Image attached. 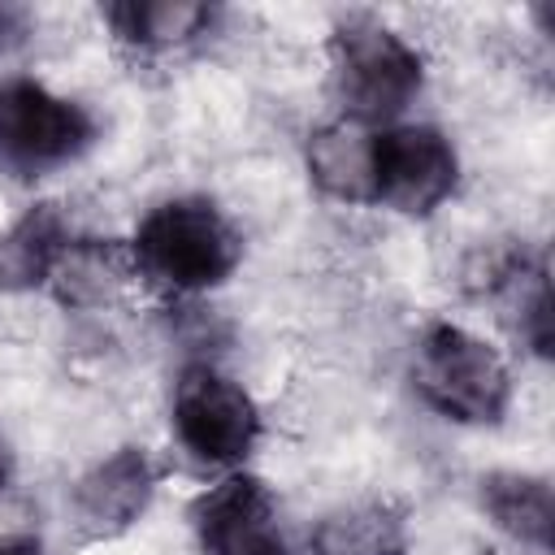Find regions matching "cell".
I'll use <instances>...</instances> for the list:
<instances>
[{
	"label": "cell",
	"mask_w": 555,
	"mask_h": 555,
	"mask_svg": "<svg viewBox=\"0 0 555 555\" xmlns=\"http://www.w3.org/2000/svg\"><path fill=\"white\" fill-rule=\"evenodd\" d=\"M130 260L156 286L212 291L238 269L243 238L212 199L178 195V199L156 204L139 221L130 238Z\"/></svg>",
	"instance_id": "6da1fadb"
},
{
	"label": "cell",
	"mask_w": 555,
	"mask_h": 555,
	"mask_svg": "<svg viewBox=\"0 0 555 555\" xmlns=\"http://www.w3.org/2000/svg\"><path fill=\"white\" fill-rule=\"evenodd\" d=\"M412 382L434 412L460 425H499L512 403L507 360L455 321H429L421 330Z\"/></svg>",
	"instance_id": "7a4b0ae2"
},
{
	"label": "cell",
	"mask_w": 555,
	"mask_h": 555,
	"mask_svg": "<svg viewBox=\"0 0 555 555\" xmlns=\"http://www.w3.org/2000/svg\"><path fill=\"white\" fill-rule=\"evenodd\" d=\"M334 91L360 126L399 117L425 82L421 52L377 17H343L330 35Z\"/></svg>",
	"instance_id": "3957f363"
},
{
	"label": "cell",
	"mask_w": 555,
	"mask_h": 555,
	"mask_svg": "<svg viewBox=\"0 0 555 555\" xmlns=\"http://www.w3.org/2000/svg\"><path fill=\"white\" fill-rule=\"evenodd\" d=\"M95 143L91 113L35 78H0V165L39 178Z\"/></svg>",
	"instance_id": "277c9868"
},
{
	"label": "cell",
	"mask_w": 555,
	"mask_h": 555,
	"mask_svg": "<svg viewBox=\"0 0 555 555\" xmlns=\"http://www.w3.org/2000/svg\"><path fill=\"white\" fill-rule=\"evenodd\" d=\"M173 434L204 464H243L260 438L256 399L212 364H186L173 382Z\"/></svg>",
	"instance_id": "5b68a950"
},
{
	"label": "cell",
	"mask_w": 555,
	"mask_h": 555,
	"mask_svg": "<svg viewBox=\"0 0 555 555\" xmlns=\"http://www.w3.org/2000/svg\"><path fill=\"white\" fill-rule=\"evenodd\" d=\"M460 156L438 126H390L373 134V204L429 217L451 199Z\"/></svg>",
	"instance_id": "8992f818"
},
{
	"label": "cell",
	"mask_w": 555,
	"mask_h": 555,
	"mask_svg": "<svg viewBox=\"0 0 555 555\" xmlns=\"http://www.w3.org/2000/svg\"><path fill=\"white\" fill-rule=\"evenodd\" d=\"M191 525L204 555H291L278 503L251 473H230L191 503Z\"/></svg>",
	"instance_id": "52a82bcc"
},
{
	"label": "cell",
	"mask_w": 555,
	"mask_h": 555,
	"mask_svg": "<svg viewBox=\"0 0 555 555\" xmlns=\"http://www.w3.org/2000/svg\"><path fill=\"white\" fill-rule=\"evenodd\" d=\"M156 464L143 447H117L104 460H95L74 486H69V512L82 538L108 542L121 538L143 520V512L156 499Z\"/></svg>",
	"instance_id": "ba28073f"
},
{
	"label": "cell",
	"mask_w": 555,
	"mask_h": 555,
	"mask_svg": "<svg viewBox=\"0 0 555 555\" xmlns=\"http://www.w3.org/2000/svg\"><path fill=\"white\" fill-rule=\"evenodd\" d=\"M373 134L369 126L343 117L330 126H317L308 134L304 160L308 178L317 182L321 195L338 204H373Z\"/></svg>",
	"instance_id": "9c48e42d"
},
{
	"label": "cell",
	"mask_w": 555,
	"mask_h": 555,
	"mask_svg": "<svg viewBox=\"0 0 555 555\" xmlns=\"http://www.w3.org/2000/svg\"><path fill=\"white\" fill-rule=\"evenodd\" d=\"M74 234L56 204H30L0 234V291H35L52 282Z\"/></svg>",
	"instance_id": "30bf717a"
},
{
	"label": "cell",
	"mask_w": 555,
	"mask_h": 555,
	"mask_svg": "<svg viewBox=\"0 0 555 555\" xmlns=\"http://www.w3.org/2000/svg\"><path fill=\"white\" fill-rule=\"evenodd\" d=\"M481 507L494 520L499 533L512 542L546 555L551 551V529H555V503H551V481L538 473H516L499 468L481 477Z\"/></svg>",
	"instance_id": "8fae6325"
},
{
	"label": "cell",
	"mask_w": 555,
	"mask_h": 555,
	"mask_svg": "<svg viewBox=\"0 0 555 555\" xmlns=\"http://www.w3.org/2000/svg\"><path fill=\"white\" fill-rule=\"evenodd\" d=\"M312 555H408V512L390 499L334 507L312 529Z\"/></svg>",
	"instance_id": "7c38bea8"
},
{
	"label": "cell",
	"mask_w": 555,
	"mask_h": 555,
	"mask_svg": "<svg viewBox=\"0 0 555 555\" xmlns=\"http://www.w3.org/2000/svg\"><path fill=\"white\" fill-rule=\"evenodd\" d=\"M104 22L121 43L143 52H165L208 35V26L217 22V9L191 4V0H121L104 9Z\"/></svg>",
	"instance_id": "4fadbf2b"
},
{
	"label": "cell",
	"mask_w": 555,
	"mask_h": 555,
	"mask_svg": "<svg viewBox=\"0 0 555 555\" xmlns=\"http://www.w3.org/2000/svg\"><path fill=\"white\" fill-rule=\"evenodd\" d=\"M494 291H499V304L512 317L516 334L529 343L533 356L546 360L551 356V278H546L542 256L538 260H529L525 251L507 256L494 269Z\"/></svg>",
	"instance_id": "5bb4252c"
},
{
	"label": "cell",
	"mask_w": 555,
	"mask_h": 555,
	"mask_svg": "<svg viewBox=\"0 0 555 555\" xmlns=\"http://www.w3.org/2000/svg\"><path fill=\"white\" fill-rule=\"evenodd\" d=\"M52 282H56V295L65 304H95V299H104L121 282L117 251L95 243V238H74L69 251L61 256Z\"/></svg>",
	"instance_id": "9a60e30c"
},
{
	"label": "cell",
	"mask_w": 555,
	"mask_h": 555,
	"mask_svg": "<svg viewBox=\"0 0 555 555\" xmlns=\"http://www.w3.org/2000/svg\"><path fill=\"white\" fill-rule=\"evenodd\" d=\"M30 35V13L22 4L0 0V56H9L13 48H22Z\"/></svg>",
	"instance_id": "2e32d148"
},
{
	"label": "cell",
	"mask_w": 555,
	"mask_h": 555,
	"mask_svg": "<svg viewBox=\"0 0 555 555\" xmlns=\"http://www.w3.org/2000/svg\"><path fill=\"white\" fill-rule=\"evenodd\" d=\"M0 555H43V542L30 533H9L0 538Z\"/></svg>",
	"instance_id": "e0dca14e"
},
{
	"label": "cell",
	"mask_w": 555,
	"mask_h": 555,
	"mask_svg": "<svg viewBox=\"0 0 555 555\" xmlns=\"http://www.w3.org/2000/svg\"><path fill=\"white\" fill-rule=\"evenodd\" d=\"M9 477H13V451H9V442H4V434H0V490L9 486Z\"/></svg>",
	"instance_id": "ac0fdd59"
}]
</instances>
